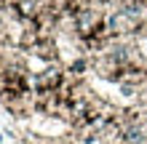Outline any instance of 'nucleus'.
Here are the masks:
<instances>
[{
    "instance_id": "1",
    "label": "nucleus",
    "mask_w": 147,
    "mask_h": 144,
    "mask_svg": "<svg viewBox=\"0 0 147 144\" xmlns=\"http://www.w3.org/2000/svg\"><path fill=\"white\" fill-rule=\"evenodd\" d=\"M142 144H147V141H142Z\"/></svg>"
}]
</instances>
